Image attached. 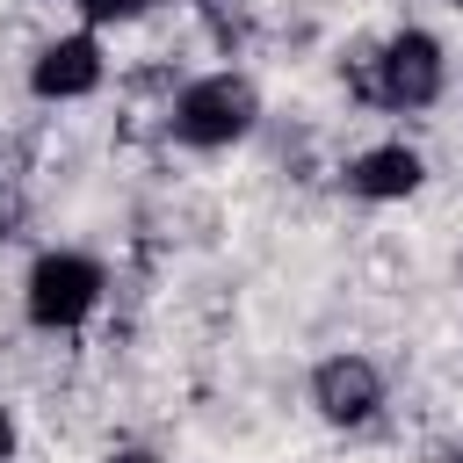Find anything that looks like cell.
Listing matches in <instances>:
<instances>
[{
	"instance_id": "3957f363",
	"label": "cell",
	"mask_w": 463,
	"mask_h": 463,
	"mask_svg": "<svg viewBox=\"0 0 463 463\" xmlns=\"http://www.w3.org/2000/svg\"><path fill=\"white\" fill-rule=\"evenodd\" d=\"M362 94L391 116H412V109H434L449 94V51L434 29H391L376 51H369V72H362Z\"/></svg>"
},
{
	"instance_id": "6da1fadb",
	"label": "cell",
	"mask_w": 463,
	"mask_h": 463,
	"mask_svg": "<svg viewBox=\"0 0 463 463\" xmlns=\"http://www.w3.org/2000/svg\"><path fill=\"white\" fill-rule=\"evenodd\" d=\"M260 87H253V72H232V65H217V72H195L181 94H174V109H166V130H174V145H188V152H232V145H246L253 130H260Z\"/></svg>"
},
{
	"instance_id": "5b68a950",
	"label": "cell",
	"mask_w": 463,
	"mask_h": 463,
	"mask_svg": "<svg viewBox=\"0 0 463 463\" xmlns=\"http://www.w3.org/2000/svg\"><path fill=\"white\" fill-rule=\"evenodd\" d=\"M311 412L326 420V427H369L376 412H383V369L369 362V354H326L318 369H311Z\"/></svg>"
},
{
	"instance_id": "7c38bea8",
	"label": "cell",
	"mask_w": 463,
	"mask_h": 463,
	"mask_svg": "<svg viewBox=\"0 0 463 463\" xmlns=\"http://www.w3.org/2000/svg\"><path fill=\"white\" fill-rule=\"evenodd\" d=\"M0 217H7V210H0Z\"/></svg>"
},
{
	"instance_id": "7a4b0ae2",
	"label": "cell",
	"mask_w": 463,
	"mask_h": 463,
	"mask_svg": "<svg viewBox=\"0 0 463 463\" xmlns=\"http://www.w3.org/2000/svg\"><path fill=\"white\" fill-rule=\"evenodd\" d=\"M109 297V268L94 253H72V246H51L29 260L22 275V318L36 333H80Z\"/></svg>"
},
{
	"instance_id": "8992f818",
	"label": "cell",
	"mask_w": 463,
	"mask_h": 463,
	"mask_svg": "<svg viewBox=\"0 0 463 463\" xmlns=\"http://www.w3.org/2000/svg\"><path fill=\"white\" fill-rule=\"evenodd\" d=\"M340 181H347L354 203H412V195L427 188V159H420L405 137H383V145L354 152Z\"/></svg>"
},
{
	"instance_id": "ba28073f",
	"label": "cell",
	"mask_w": 463,
	"mask_h": 463,
	"mask_svg": "<svg viewBox=\"0 0 463 463\" xmlns=\"http://www.w3.org/2000/svg\"><path fill=\"white\" fill-rule=\"evenodd\" d=\"M7 456H14V412L0 405V463H7Z\"/></svg>"
},
{
	"instance_id": "52a82bcc",
	"label": "cell",
	"mask_w": 463,
	"mask_h": 463,
	"mask_svg": "<svg viewBox=\"0 0 463 463\" xmlns=\"http://www.w3.org/2000/svg\"><path fill=\"white\" fill-rule=\"evenodd\" d=\"M80 7H87V29H101V22H123V14H137L152 0H80Z\"/></svg>"
},
{
	"instance_id": "277c9868",
	"label": "cell",
	"mask_w": 463,
	"mask_h": 463,
	"mask_svg": "<svg viewBox=\"0 0 463 463\" xmlns=\"http://www.w3.org/2000/svg\"><path fill=\"white\" fill-rule=\"evenodd\" d=\"M101 80H109V51H101V29H87V22L51 36L29 58V94L36 101H87Z\"/></svg>"
},
{
	"instance_id": "9c48e42d",
	"label": "cell",
	"mask_w": 463,
	"mask_h": 463,
	"mask_svg": "<svg viewBox=\"0 0 463 463\" xmlns=\"http://www.w3.org/2000/svg\"><path fill=\"white\" fill-rule=\"evenodd\" d=\"M109 463H152V456H137V449H123V456H109Z\"/></svg>"
},
{
	"instance_id": "30bf717a",
	"label": "cell",
	"mask_w": 463,
	"mask_h": 463,
	"mask_svg": "<svg viewBox=\"0 0 463 463\" xmlns=\"http://www.w3.org/2000/svg\"><path fill=\"white\" fill-rule=\"evenodd\" d=\"M449 7H463V0H449Z\"/></svg>"
},
{
	"instance_id": "8fae6325",
	"label": "cell",
	"mask_w": 463,
	"mask_h": 463,
	"mask_svg": "<svg viewBox=\"0 0 463 463\" xmlns=\"http://www.w3.org/2000/svg\"><path fill=\"white\" fill-rule=\"evenodd\" d=\"M456 463H463V456H456Z\"/></svg>"
}]
</instances>
